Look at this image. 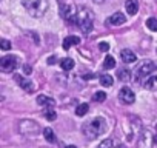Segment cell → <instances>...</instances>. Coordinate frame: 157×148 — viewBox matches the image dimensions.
<instances>
[{"mask_svg":"<svg viewBox=\"0 0 157 148\" xmlns=\"http://www.w3.org/2000/svg\"><path fill=\"white\" fill-rule=\"evenodd\" d=\"M22 3H23L25 10L28 11V14L36 19L43 17L45 13L48 11V5H49L48 0H22Z\"/></svg>","mask_w":157,"mask_h":148,"instance_id":"cell-2","label":"cell"},{"mask_svg":"<svg viewBox=\"0 0 157 148\" xmlns=\"http://www.w3.org/2000/svg\"><path fill=\"white\" fill-rule=\"evenodd\" d=\"M114 66H116V60H114V57L106 56V57H105V62H103V68H105V69H111V68H114Z\"/></svg>","mask_w":157,"mask_h":148,"instance_id":"cell-20","label":"cell"},{"mask_svg":"<svg viewBox=\"0 0 157 148\" xmlns=\"http://www.w3.org/2000/svg\"><path fill=\"white\" fill-rule=\"evenodd\" d=\"M19 131H20V134H25V136H34L40 131V127L34 120L25 119L19 123Z\"/></svg>","mask_w":157,"mask_h":148,"instance_id":"cell-5","label":"cell"},{"mask_svg":"<svg viewBox=\"0 0 157 148\" xmlns=\"http://www.w3.org/2000/svg\"><path fill=\"white\" fill-rule=\"evenodd\" d=\"M77 8L75 6H72V5H63L62 8H60V16L66 20V22H69V23H72V22H75L77 20Z\"/></svg>","mask_w":157,"mask_h":148,"instance_id":"cell-6","label":"cell"},{"mask_svg":"<svg viewBox=\"0 0 157 148\" xmlns=\"http://www.w3.org/2000/svg\"><path fill=\"white\" fill-rule=\"evenodd\" d=\"M113 82H114V79L109 76V74H102V76H100V84L103 87H111Z\"/></svg>","mask_w":157,"mask_h":148,"instance_id":"cell-18","label":"cell"},{"mask_svg":"<svg viewBox=\"0 0 157 148\" xmlns=\"http://www.w3.org/2000/svg\"><path fill=\"white\" fill-rule=\"evenodd\" d=\"M117 77H119V80L126 82V80L131 79V71H129L128 68H120V69L117 71Z\"/></svg>","mask_w":157,"mask_h":148,"instance_id":"cell-14","label":"cell"},{"mask_svg":"<svg viewBox=\"0 0 157 148\" xmlns=\"http://www.w3.org/2000/svg\"><path fill=\"white\" fill-rule=\"evenodd\" d=\"M45 117H46L48 120H56V119H57V114H56V111H54V110H46Z\"/></svg>","mask_w":157,"mask_h":148,"instance_id":"cell-25","label":"cell"},{"mask_svg":"<svg viewBox=\"0 0 157 148\" xmlns=\"http://www.w3.org/2000/svg\"><path fill=\"white\" fill-rule=\"evenodd\" d=\"M0 68L5 72H13L17 68V57L14 56H5L0 59Z\"/></svg>","mask_w":157,"mask_h":148,"instance_id":"cell-7","label":"cell"},{"mask_svg":"<svg viewBox=\"0 0 157 148\" xmlns=\"http://www.w3.org/2000/svg\"><path fill=\"white\" fill-rule=\"evenodd\" d=\"M120 57H122V60H123L125 63H134V62L137 60L136 53L131 51V49H122V51H120Z\"/></svg>","mask_w":157,"mask_h":148,"instance_id":"cell-11","label":"cell"},{"mask_svg":"<svg viewBox=\"0 0 157 148\" xmlns=\"http://www.w3.org/2000/svg\"><path fill=\"white\" fill-rule=\"evenodd\" d=\"M0 46H2V49H3V51H8V49H11V43H10L8 40H5V39H2V40H0Z\"/></svg>","mask_w":157,"mask_h":148,"instance_id":"cell-26","label":"cell"},{"mask_svg":"<svg viewBox=\"0 0 157 148\" xmlns=\"http://www.w3.org/2000/svg\"><path fill=\"white\" fill-rule=\"evenodd\" d=\"M88 110H90V107H88V103H80L77 108H75V114L77 116H85L86 113H88Z\"/></svg>","mask_w":157,"mask_h":148,"instance_id":"cell-19","label":"cell"},{"mask_svg":"<svg viewBox=\"0 0 157 148\" xmlns=\"http://www.w3.org/2000/svg\"><path fill=\"white\" fill-rule=\"evenodd\" d=\"M155 63L152 62V60H146V62H143L140 66H139V69L136 71V82H139V84H145V80L151 76L152 72H155Z\"/></svg>","mask_w":157,"mask_h":148,"instance_id":"cell-4","label":"cell"},{"mask_svg":"<svg viewBox=\"0 0 157 148\" xmlns=\"http://www.w3.org/2000/svg\"><path fill=\"white\" fill-rule=\"evenodd\" d=\"M155 143H157V136H155Z\"/></svg>","mask_w":157,"mask_h":148,"instance_id":"cell-33","label":"cell"},{"mask_svg":"<svg viewBox=\"0 0 157 148\" xmlns=\"http://www.w3.org/2000/svg\"><path fill=\"white\" fill-rule=\"evenodd\" d=\"M43 136H45V139L48 140V142H56V136H54V131L51 130V128H45L43 130Z\"/></svg>","mask_w":157,"mask_h":148,"instance_id":"cell-21","label":"cell"},{"mask_svg":"<svg viewBox=\"0 0 157 148\" xmlns=\"http://www.w3.org/2000/svg\"><path fill=\"white\" fill-rule=\"evenodd\" d=\"M106 99V94L103 93V91H97L96 94H94V100L96 102H103Z\"/></svg>","mask_w":157,"mask_h":148,"instance_id":"cell-24","label":"cell"},{"mask_svg":"<svg viewBox=\"0 0 157 148\" xmlns=\"http://www.w3.org/2000/svg\"><path fill=\"white\" fill-rule=\"evenodd\" d=\"M119 99H120V102H123V103H126V105H131V103H134V100H136V94H134L132 90H129L128 87H123V88L119 91Z\"/></svg>","mask_w":157,"mask_h":148,"instance_id":"cell-8","label":"cell"},{"mask_svg":"<svg viewBox=\"0 0 157 148\" xmlns=\"http://www.w3.org/2000/svg\"><path fill=\"white\" fill-rule=\"evenodd\" d=\"M143 87H145L146 90H149V91H155V90H157V72H152V74H151V76L145 80Z\"/></svg>","mask_w":157,"mask_h":148,"instance_id":"cell-12","label":"cell"},{"mask_svg":"<svg viewBox=\"0 0 157 148\" xmlns=\"http://www.w3.org/2000/svg\"><path fill=\"white\" fill-rule=\"evenodd\" d=\"M48 63H49V65H52V63H54V57H51V59H48Z\"/></svg>","mask_w":157,"mask_h":148,"instance_id":"cell-30","label":"cell"},{"mask_svg":"<svg viewBox=\"0 0 157 148\" xmlns=\"http://www.w3.org/2000/svg\"><path fill=\"white\" fill-rule=\"evenodd\" d=\"M146 26H148L151 31H155V33H157V19H154V17L148 19V20H146Z\"/></svg>","mask_w":157,"mask_h":148,"instance_id":"cell-22","label":"cell"},{"mask_svg":"<svg viewBox=\"0 0 157 148\" xmlns=\"http://www.w3.org/2000/svg\"><path fill=\"white\" fill-rule=\"evenodd\" d=\"M23 72H25V74H29V72H31V66L25 65V66H23Z\"/></svg>","mask_w":157,"mask_h":148,"instance_id":"cell-29","label":"cell"},{"mask_svg":"<svg viewBox=\"0 0 157 148\" xmlns=\"http://www.w3.org/2000/svg\"><path fill=\"white\" fill-rule=\"evenodd\" d=\"M82 131H83V134L88 139H96L97 136H100V134H103L106 131V122L102 117H96L91 122L85 123L82 127Z\"/></svg>","mask_w":157,"mask_h":148,"instance_id":"cell-1","label":"cell"},{"mask_svg":"<svg viewBox=\"0 0 157 148\" xmlns=\"http://www.w3.org/2000/svg\"><path fill=\"white\" fill-rule=\"evenodd\" d=\"M37 103H39V105H46V107H54L56 102H54L51 97H46V96L42 94V96L37 97Z\"/></svg>","mask_w":157,"mask_h":148,"instance_id":"cell-16","label":"cell"},{"mask_svg":"<svg viewBox=\"0 0 157 148\" xmlns=\"http://www.w3.org/2000/svg\"><path fill=\"white\" fill-rule=\"evenodd\" d=\"M60 66H62V69H65V71H69V69H72L74 68V60L72 59H62L60 60Z\"/></svg>","mask_w":157,"mask_h":148,"instance_id":"cell-17","label":"cell"},{"mask_svg":"<svg viewBox=\"0 0 157 148\" xmlns=\"http://www.w3.org/2000/svg\"><path fill=\"white\" fill-rule=\"evenodd\" d=\"M94 2H96V3H103L105 0H94Z\"/></svg>","mask_w":157,"mask_h":148,"instance_id":"cell-31","label":"cell"},{"mask_svg":"<svg viewBox=\"0 0 157 148\" xmlns=\"http://www.w3.org/2000/svg\"><path fill=\"white\" fill-rule=\"evenodd\" d=\"M155 128H157V125H155Z\"/></svg>","mask_w":157,"mask_h":148,"instance_id":"cell-34","label":"cell"},{"mask_svg":"<svg viewBox=\"0 0 157 148\" xmlns=\"http://www.w3.org/2000/svg\"><path fill=\"white\" fill-rule=\"evenodd\" d=\"M16 80H17V84L20 85V88L26 90L28 93H33V91H34V84H33L29 79H26V77H23V76H16Z\"/></svg>","mask_w":157,"mask_h":148,"instance_id":"cell-10","label":"cell"},{"mask_svg":"<svg viewBox=\"0 0 157 148\" xmlns=\"http://www.w3.org/2000/svg\"><path fill=\"white\" fill-rule=\"evenodd\" d=\"M148 133H149V131H143V134H142V139H143V140H146V136H149V134H148ZM148 142H149V139H148ZM139 146H140V148H142V146H143V143H142V140H140V142H139ZM146 146H148V148H149V145H148V143H146Z\"/></svg>","mask_w":157,"mask_h":148,"instance_id":"cell-27","label":"cell"},{"mask_svg":"<svg viewBox=\"0 0 157 148\" xmlns=\"http://www.w3.org/2000/svg\"><path fill=\"white\" fill-rule=\"evenodd\" d=\"M126 22V17L123 16V13H114L108 20H106V23L108 25H113V26H120V25H123Z\"/></svg>","mask_w":157,"mask_h":148,"instance_id":"cell-9","label":"cell"},{"mask_svg":"<svg viewBox=\"0 0 157 148\" xmlns=\"http://www.w3.org/2000/svg\"><path fill=\"white\" fill-rule=\"evenodd\" d=\"M99 48H100V51H105V53H106V51L109 49V45H108L106 42H100V43H99Z\"/></svg>","mask_w":157,"mask_h":148,"instance_id":"cell-28","label":"cell"},{"mask_svg":"<svg viewBox=\"0 0 157 148\" xmlns=\"http://www.w3.org/2000/svg\"><path fill=\"white\" fill-rule=\"evenodd\" d=\"M66 148H77V146H75V145H68Z\"/></svg>","mask_w":157,"mask_h":148,"instance_id":"cell-32","label":"cell"},{"mask_svg":"<svg viewBox=\"0 0 157 148\" xmlns=\"http://www.w3.org/2000/svg\"><path fill=\"white\" fill-rule=\"evenodd\" d=\"M125 8H126V13L129 16H136L139 11V0H126Z\"/></svg>","mask_w":157,"mask_h":148,"instance_id":"cell-13","label":"cell"},{"mask_svg":"<svg viewBox=\"0 0 157 148\" xmlns=\"http://www.w3.org/2000/svg\"><path fill=\"white\" fill-rule=\"evenodd\" d=\"M114 146V140L113 139H105L99 143V148H113Z\"/></svg>","mask_w":157,"mask_h":148,"instance_id":"cell-23","label":"cell"},{"mask_svg":"<svg viewBox=\"0 0 157 148\" xmlns=\"http://www.w3.org/2000/svg\"><path fill=\"white\" fill-rule=\"evenodd\" d=\"M78 43H80V39L75 36H69L63 40V49H69L71 45H78Z\"/></svg>","mask_w":157,"mask_h":148,"instance_id":"cell-15","label":"cell"},{"mask_svg":"<svg viewBox=\"0 0 157 148\" xmlns=\"http://www.w3.org/2000/svg\"><path fill=\"white\" fill-rule=\"evenodd\" d=\"M93 22H94L93 11L90 8H86V6H82L80 10H78L77 20H75V23L78 25V28H80V31L85 33V34H88L93 29Z\"/></svg>","mask_w":157,"mask_h":148,"instance_id":"cell-3","label":"cell"}]
</instances>
